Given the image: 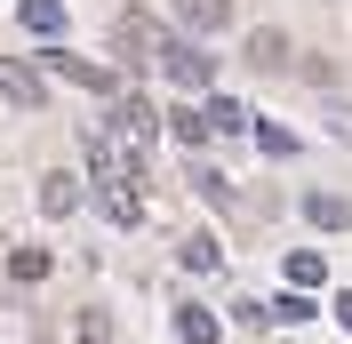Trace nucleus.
<instances>
[{
    "mask_svg": "<svg viewBox=\"0 0 352 344\" xmlns=\"http://www.w3.org/2000/svg\"><path fill=\"white\" fill-rule=\"evenodd\" d=\"M136 176H144V160H120V169L96 176V208L129 233V224H144V193H136Z\"/></svg>",
    "mask_w": 352,
    "mask_h": 344,
    "instance_id": "obj_1",
    "label": "nucleus"
},
{
    "mask_svg": "<svg viewBox=\"0 0 352 344\" xmlns=\"http://www.w3.org/2000/svg\"><path fill=\"white\" fill-rule=\"evenodd\" d=\"M112 41H120V56H129V65H153L160 48H168V32H160L153 17H136V8H129V17L112 24Z\"/></svg>",
    "mask_w": 352,
    "mask_h": 344,
    "instance_id": "obj_2",
    "label": "nucleus"
},
{
    "mask_svg": "<svg viewBox=\"0 0 352 344\" xmlns=\"http://www.w3.org/2000/svg\"><path fill=\"white\" fill-rule=\"evenodd\" d=\"M0 96H8L16 112H41V105H48V80H41L32 65H16V56H0Z\"/></svg>",
    "mask_w": 352,
    "mask_h": 344,
    "instance_id": "obj_3",
    "label": "nucleus"
},
{
    "mask_svg": "<svg viewBox=\"0 0 352 344\" xmlns=\"http://www.w3.org/2000/svg\"><path fill=\"white\" fill-rule=\"evenodd\" d=\"M160 65H168V80H184V88H208V72H217L200 41H168V48H160Z\"/></svg>",
    "mask_w": 352,
    "mask_h": 344,
    "instance_id": "obj_4",
    "label": "nucleus"
},
{
    "mask_svg": "<svg viewBox=\"0 0 352 344\" xmlns=\"http://www.w3.org/2000/svg\"><path fill=\"white\" fill-rule=\"evenodd\" d=\"M41 65L56 72V80H80V88H112V72H104V65H80L72 48H41Z\"/></svg>",
    "mask_w": 352,
    "mask_h": 344,
    "instance_id": "obj_5",
    "label": "nucleus"
},
{
    "mask_svg": "<svg viewBox=\"0 0 352 344\" xmlns=\"http://www.w3.org/2000/svg\"><path fill=\"white\" fill-rule=\"evenodd\" d=\"M176 24L184 32H224L232 24V0H176Z\"/></svg>",
    "mask_w": 352,
    "mask_h": 344,
    "instance_id": "obj_6",
    "label": "nucleus"
},
{
    "mask_svg": "<svg viewBox=\"0 0 352 344\" xmlns=\"http://www.w3.org/2000/svg\"><path fill=\"white\" fill-rule=\"evenodd\" d=\"M112 120H120V129H129L136 144H153V129H160V105H153V96H120V112H112Z\"/></svg>",
    "mask_w": 352,
    "mask_h": 344,
    "instance_id": "obj_7",
    "label": "nucleus"
},
{
    "mask_svg": "<svg viewBox=\"0 0 352 344\" xmlns=\"http://www.w3.org/2000/svg\"><path fill=\"white\" fill-rule=\"evenodd\" d=\"M16 24L41 32V41H56V32H65V8H56V0H16Z\"/></svg>",
    "mask_w": 352,
    "mask_h": 344,
    "instance_id": "obj_8",
    "label": "nucleus"
},
{
    "mask_svg": "<svg viewBox=\"0 0 352 344\" xmlns=\"http://www.w3.org/2000/svg\"><path fill=\"white\" fill-rule=\"evenodd\" d=\"M248 65H256V72H280V65H288V32H272V24L248 32Z\"/></svg>",
    "mask_w": 352,
    "mask_h": 344,
    "instance_id": "obj_9",
    "label": "nucleus"
},
{
    "mask_svg": "<svg viewBox=\"0 0 352 344\" xmlns=\"http://www.w3.org/2000/svg\"><path fill=\"white\" fill-rule=\"evenodd\" d=\"M305 216L320 224V233H344V224H352V200H344V193H312V200H305Z\"/></svg>",
    "mask_w": 352,
    "mask_h": 344,
    "instance_id": "obj_10",
    "label": "nucleus"
},
{
    "mask_svg": "<svg viewBox=\"0 0 352 344\" xmlns=\"http://www.w3.org/2000/svg\"><path fill=\"white\" fill-rule=\"evenodd\" d=\"M176 336H184V344H217L224 321H217V312H200V304H184V312H176Z\"/></svg>",
    "mask_w": 352,
    "mask_h": 344,
    "instance_id": "obj_11",
    "label": "nucleus"
},
{
    "mask_svg": "<svg viewBox=\"0 0 352 344\" xmlns=\"http://www.w3.org/2000/svg\"><path fill=\"white\" fill-rule=\"evenodd\" d=\"M208 129H217V120H208V105H192V112H168V136H176V144H208Z\"/></svg>",
    "mask_w": 352,
    "mask_h": 344,
    "instance_id": "obj_12",
    "label": "nucleus"
},
{
    "mask_svg": "<svg viewBox=\"0 0 352 344\" xmlns=\"http://www.w3.org/2000/svg\"><path fill=\"white\" fill-rule=\"evenodd\" d=\"M320 280H329V257L320 248H296L288 257V288H320Z\"/></svg>",
    "mask_w": 352,
    "mask_h": 344,
    "instance_id": "obj_13",
    "label": "nucleus"
},
{
    "mask_svg": "<svg viewBox=\"0 0 352 344\" xmlns=\"http://www.w3.org/2000/svg\"><path fill=\"white\" fill-rule=\"evenodd\" d=\"M41 208L48 216H72V208H80V184H72V176H48V184H41Z\"/></svg>",
    "mask_w": 352,
    "mask_h": 344,
    "instance_id": "obj_14",
    "label": "nucleus"
},
{
    "mask_svg": "<svg viewBox=\"0 0 352 344\" xmlns=\"http://www.w3.org/2000/svg\"><path fill=\"white\" fill-rule=\"evenodd\" d=\"M72 336H80V344H112V312H96V304H88L80 321H72Z\"/></svg>",
    "mask_w": 352,
    "mask_h": 344,
    "instance_id": "obj_15",
    "label": "nucleus"
},
{
    "mask_svg": "<svg viewBox=\"0 0 352 344\" xmlns=\"http://www.w3.org/2000/svg\"><path fill=\"white\" fill-rule=\"evenodd\" d=\"M8 272H16V280H41V272H48V248H16V257H8Z\"/></svg>",
    "mask_w": 352,
    "mask_h": 344,
    "instance_id": "obj_16",
    "label": "nucleus"
},
{
    "mask_svg": "<svg viewBox=\"0 0 352 344\" xmlns=\"http://www.w3.org/2000/svg\"><path fill=\"white\" fill-rule=\"evenodd\" d=\"M184 264H192V272H217L224 248H217V240H192V248H184Z\"/></svg>",
    "mask_w": 352,
    "mask_h": 344,
    "instance_id": "obj_17",
    "label": "nucleus"
},
{
    "mask_svg": "<svg viewBox=\"0 0 352 344\" xmlns=\"http://www.w3.org/2000/svg\"><path fill=\"white\" fill-rule=\"evenodd\" d=\"M272 312H280V321H312V297H305V288H288V297L272 304Z\"/></svg>",
    "mask_w": 352,
    "mask_h": 344,
    "instance_id": "obj_18",
    "label": "nucleus"
},
{
    "mask_svg": "<svg viewBox=\"0 0 352 344\" xmlns=\"http://www.w3.org/2000/svg\"><path fill=\"white\" fill-rule=\"evenodd\" d=\"M208 120H217V129H248V112L232 105V96H217V105H208Z\"/></svg>",
    "mask_w": 352,
    "mask_h": 344,
    "instance_id": "obj_19",
    "label": "nucleus"
},
{
    "mask_svg": "<svg viewBox=\"0 0 352 344\" xmlns=\"http://www.w3.org/2000/svg\"><path fill=\"white\" fill-rule=\"evenodd\" d=\"M256 144H264V152H296V136H288V129H272V120H256Z\"/></svg>",
    "mask_w": 352,
    "mask_h": 344,
    "instance_id": "obj_20",
    "label": "nucleus"
},
{
    "mask_svg": "<svg viewBox=\"0 0 352 344\" xmlns=\"http://www.w3.org/2000/svg\"><path fill=\"white\" fill-rule=\"evenodd\" d=\"M336 321H344V328H352V288H344V297H336Z\"/></svg>",
    "mask_w": 352,
    "mask_h": 344,
    "instance_id": "obj_21",
    "label": "nucleus"
}]
</instances>
